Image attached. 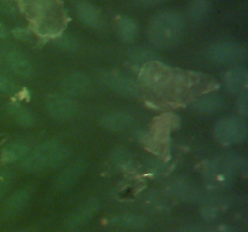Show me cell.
Here are the masks:
<instances>
[{
	"label": "cell",
	"mask_w": 248,
	"mask_h": 232,
	"mask_svg": "<svg viewBox=\"0 0 248 232\" xmlns=\"http://www.w3.org/2000/svg\"><path fill=\"white\" fill-rule=\"evenodd\" d=\"M140 77L142 84L154 92L169 91L181 79L177 70L155 59L143 64Z\"/></svg>",
	"instance_id": "7a4b0ae2"
},
{
	"label": "cell",
	"mask_w": 248,
	"mask_h": 232,
	"mask_svg": "<svg viewBox=\"0 0 248 232\" xmlns=\"http://www.w3.org/2000/svg\"><path fill=\"white\" fill-rule=\"evenodd\" d=\"M224 106V99L219 96H206L203 98H200L195 104H194V109L201 113H216V111L220 110Z\"/></svg>",
	"instance_id": "9a60e30c"
},
{
	"label": "cell",
	"mask_w": 248,
	"mask_h": 232,
	"mask_svg": "<svg viewBox=\"0 0 248 232\" xmlns=\"http://www.w3.org/2000/svg\"><path fill=\"white\" fill-rule=\"evenodd\" d=\"M6 63L10 69L18 76L28 77L33 72V68H31L28 58L19 51H10L6 56Z\"/></svg>",
	"instance_id": "8fae6325"
},
{
	"label": "cell",
	"mask_w": 248,
	"mask_h": 232,
	"mask_svg": "<svg viewBox=\"0 0 248 232\" xmlns=\"http://www.w3.org/2000/svg\"><path fill=\"white\" fill-rule=\"evenodd\" d=\"M26 155H28V147L26 145L19 144V143H12L2 150L1 161L4 163H11L22 157H26Z\"/></svg>",
	"instance_id": "2e32d148"
},
{
	"label": "cell",
	"mask_w": 248,
	"mask_h": 232,
	"mask_svg": "<svg viewBox=\"0 0 248 232\" xmlns=\"http://www.w3.org/2000/svg\"><path fill=\"white\" fill-rule=\"evenodd\" d=\"M103 82L108 87H110L114 91L119 92L125 96L135 97L138 96L140 89L138 86L131 79L126 77L125 75H121L119 72H108L103 75Z\"/></svg>",
	"instance_id": "52a82bcc"
},
{
	"label": "cell",
	"mask_w": 248,
	"mask_h": 232,
	"mask_svg": "<svg viewBox=\"0 0 248 232\" xmlns=\"http://www.w3.org/2000/svg\"><path fill=\"white\" fill-rule=\"evenodd\" d=\"M133 120V116L127 111H113L102 118V125L103 127L108 128L111 130H121L128 127Z\"/></svg>",
	"instance_id": "7c38bea8"
},
{
	"label": "cell",
	"mask_w": 248,
	"mask_h": 232,
	"mask_svg": "<svg viewBox=\"0 0 248 232\" xmlns=\"http://www.w3.org/2000/svg\"><path fill=\"white\" fill-rule=\"evenodd\" d=\"M15 91V85L11 80L0 75V93H11Z\"/></svg>",
	"instance_id": "603a6c76"
},
{
	"label": "cell",
	"mask_w": 248,
	"mask_h": 232,
	"mask_svg": "<svg viewBox=\"0 0 248 232\" xmlns=\"http://www.w3.org/2000/svg\"><path fill=\"white\" fill-rule=\"evenodd\" d=\"M90 86V80L84 72H72L67 75L62 81V89L69 96L82 94Z\"/></svg>",
	"instance_id": "9c48e42d"
},
{
	"label": "cell",
	"mask_w": 248,
	"mask_h": 232,
	"mask_svg": "<svg viewBox=\"0 0 248 232\" xmlns=\"http://www.w3.org/2000/svg\"><path fill=\"white\" fill-rule=\"evenodd\" d=\"M179 125V120L176 115H164L161 117L156 118L154 122V127L157 133H169L173 128Z\"/></svg>",
	"instance_id": "44dd1931"
},
{
	"label": "cell",
	"mask_w": 248,
	"mask_h": 232,
	"mask_svg": "<svg viewBox=\"0 0 248 232\" xmlns=\"http://www.w3.org/2000/svg\"><path fill=\"white\" fill-rule=\"evenodd\" d=\"M184 21L174 12L156 14L148 27V36L156 47L173 48L184 35Z\"/></svg>",
	"instance_id": "6da1fadb"
},
{
	"label": "cell",
	"mask_w": 248,
	"mask_h": 232,
	"mask_svg": "<svg viewBox=\"0 0 248 232\" xmlns=\"http://www.w3.org/2000/svg\"><path fill=\"white\" fill-rule=\"evenodd\" d=\"M10 186V175L7 173L0 174V197L5 193V191Z\"/></svg>",
	"instance_id": "d4e9b609"
},
{
	"label": "cell",
	"mask_w": 248,
	"mask_h": 232,
	"mask_svg": "<svg viewBox=\"0 0 248 232\" xmlns=\"http://www.w3.org/2000/svg\"><path fill=\"white\" fill-rule=\"evenodd\" d=\"M29 197H31V191L28 188H23V190H19L17 192H15L14 195L10 196L9 201H7L6 204V210L10 214H14V213L19 212L24 205L28 202Z\"/></svg>",
	"instance_id": "ac0fdd59"
},
{
	"label": "cell",
	"mask_w": 248,
	"mask_h": 232,
	"mask_svg": "<svg viewBox=\"0 0 248 232\" xmlns=\"http://www.w3.org/2000/svg\"><path fill=\"white\" fill-rule=\"evenodd\" d=\"M247 92H242L239 97V101H237V109L244 117H246L247 115Z\"/></svg>",
	"instance_id": "cb8c5ba5"
},
{
	"label": "cell",
	"mask_w": 248,
	"mask_h": 232,
	"mask_svg": "<svg viewBox=\"0 0 248 232\" xmlns=\"http://www.w3.org/2000/svg\"><path fill=\"white\" fill-rule=\"evenodd\" d=\"M22 232H31V231H22Z\"/></svg>",
	"instance_id": "f1b7e54d"
},
{
	"label": "cell",
	"mask_w": 248,
	"mask_h": 232,
	"mask_svg": "<svg viewBox=\"0 0 248 232\" xmlns=\"http://www.w3.org/2000/svg\"><path fill=\"white\" fill-rule=\"evenodd\" d=\"M46 108L51 116L58 120H69L77 115L78 108L74 102L64 96H48L46 99Z\"/></svg>",
	"instance_id": "8992f818"
},
{
	"label": "cell",
	"mask_w": 248,
	"mask_h": 232,
	"mask_svg": "<svg viewBox=\"0 0 248 232\" xmlns=\"http://www.w3.org/2000/svg\"><path fill=\"white\" fill-rule=\"evenodd\" d=\"M68 156V150L55 142H47L36 147L23 161L26 171L36 172L41 169L58 166Z\"/></svg>",
	"instance_id": "3957f363"
},
{
	"label": "cell",
	"mask_w": 248,
	"mask_h": 232,
	"mask_svg": "<svg viewBox=\"0 0 248 232\" xmlns=\"http://www.w3.org/2000/svg\"><path fill=\"white\" fill-rule=\"evenodd\" d=\"M114 224L120 225V226L130 227V229H140L144 225V219L142 217L133 214H124L118 215L113 219Z\"/></svg>",
	"instance_id": "7402d4cb"
},
{
	"label": "cell",
	"mask_w": 248,
	"mask_h": 232,
	"mask_svg": "<svg viewBox=\"0 0 248 232\" xmlns=\"http://www.w3.org/2000/svg\"><path fill=\"white\" fill-rule=\"evenodd\" d=\"M248 82V72L244 67H235L230 69L225 75V86L230 93H239L246 92Z\"/></svg>",
	"instance_id": "ba28073f"
},
{
	"label": "cell",
	"mask_w": 248,
	"mask_h": 232,
	"mask_svg": "<svg viewBox=\"0 0 248 232\" xmlns=\"http://www.w3.org/2000/svg\"><path fill=\"white\" fill-rule=\"evenodd\" d=\"M4 36H6V29H5L4 24L0 22V38H4Z\"/></svg>",
	"instance_id": "4316f807"
},
{
	"label": "cell",
	"mask_w": 248,
	"mask_h": 232,
	"mask_svg": "<svg viewBox=\"0 0 248 232\" xmlns=\"http://www.w3.org/2000/svg\"><path fill=\"white\" fill-rule=\"evenodd\" d=\"M206 56L215 63H239L247 58V50L234 41H219L207 48Z\"/></svg>",
	"instance_id": "277c9868"
},
{
	"label": "cell",
	"mask_w": 248,
	"mask_h": 232,
	"mask_svg": "<svg viewBox=\"0 0 248 232\" xmlns=\"http://www.w3.org/2000/svg\"><path fill=\"white\" fill-rule=\"evenodd\" d=\"M7 110H9V114L11 115V117L18 125L23 126V127H29V126H31L34 123L33 114L28 109L19 105V104H11V105H9Z\"/></svg>",
	"instance_id": "e0dca14e"
},
{
	"label": "cell",
	"mask_w": 248,
	"mask_h": 232,
	"mask_svg": "<svg viewBox=\"0 0 248 232\" xmlns=\"http://www.w3.org/2000/svg\"><path fill=\"white\" fill-rule=\"evenodd\" d=\"M140 1L144 5H156L160 4V2L166 1V0H140Z\"/></svg>",
	"instance_id": "484cf974"
},
{
	"label": "cell",
	"mask_w": 248,
	"mask_h": 232,
	"mask_svg": "<svg viewBox=\"0 0 248 232\" xmlns=\"http://www.w3.org/2000/svg\"><path fill=\"white\" fill-rule=\"evenodd\" d=\"M211 6H212V0H191L190 10H189L191 19L194 22L203 21L210 12Z\"/></svg>",
	"instance_id": "ffe728a7"
},
{
	"label": "cell",
	"mask_w": 248,
	"mask_h": 232,
	"mask_svg": "<svg viewBox=\"0 0 248 232\" xmlns=\"http://www.w3.org/2000/svg\"><path fill=\"white\" fill-rule=\"evenodd\" d=\"M118 31L124 41H132L137 36L138 26L135 19L123 17L118 23Z\"/></svg>",
	"instance_id": "d6986e66"
},
{
	"label": "cell",
	"mask_w": 248,
	"mask_h": 232,
	"mask_svg": "<svg viewBox=\"0 0 248 232\" xmlns=\"http://www.w3.org/2000/svg\"><path fill=\"white\" fill-rule=\"evenodd\" d=\"M0 7H1V9L6 7L7 9V0H0Z\"/></svg>",
	"instance_id": "83f0119b"
},
{
	"label": "cell",
	"mask_w": 248,
	"mask_h": 232,
	"mask_svg": "<svg viewBox=\"0 0 248 232\" xmlns=\"http://www.w3.org/2000/svg\"><path fill=\"white\" fill-rule=\"evenodd\" d=\"M215 134L223 144H237L247 138V126L240 118H223L216 123Z\"/></svg>",
	"instance_id": "5b68a950"
},
{
	"label": "cell",
	"mask_w": 248,
	"mask_h": 232,
	"mask_svg": "<svg viewBox=\"0 0 248 232\" xmlns=\"http://www.w3.org/2000/svg\"><path fill=\"white\" fill-rule=\"evenodd\" d=\"M77 11L80 19L89 27L97 28L101 24V14L99 11L92 4L87 1H80L77 4Z\"/></svg>",
	"instance_id": "5bb4252c"
},
{
	"label": "cell",
	"mask_w": 248,
	"mask_h": 232,
	"mask_svg": "<svg viewBox=\"0 0 248 232\" xmlns=\"http://www.w3.org/2000/svg\"><path fill=\"white\" fill-rule=\"evenodd\" d=\"M85 172V162L79 161L77 163L72 164L68 167L64 172L57 179V186L61 188H67L69 186L74 185L78 181V179Z\"/></svg>",
	"instance_id": "4fadbf2b"
},
{
	"label": "cell",
	"mask_w": 248,
	"mask_h": 232,
	"mask_svg": "<svg viewBox=\"0 0 248 232\" xmlns=\"http://www.w3.org/2000/svg\"><path fill=\"white\" fill-rule=\"evenodd\" d=\"M98 209V202L96 200H91L80 208H78L70 217L69 221H68V226L69 229H78L84 225H86L90 221L94 213Z\"/></svg>",
	"instance_id": "30bf717a"
}]
</instances>
